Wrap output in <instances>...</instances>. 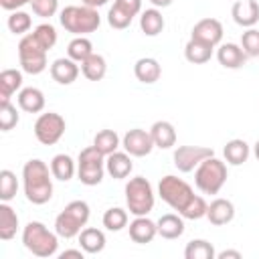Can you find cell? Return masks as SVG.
Here are the masks:
<instances>
[{"mask_svg":"<svg viewBox=\"0 0 259 259\" xmlns=\"http://www.w3.org/2000/svg\"><path fill=\"white\" fill-rule=\"evenodd\" d=\"M158 194L160 198L174 210H178V214L190 204V200L196 196L192 186L188 182H184L182 178L174 176V174H168L160 180L158 184Z\"/></svg>","mask_w":259,"mask_h":259,"instance_id":"52a82bcc","label":"cell"},{"mask_svg":"<svg viewBox=\"0 0 259 259\" xmlns=\"http://www.w3.org/2000/svg\"><path fill=\"white\" fill-rule=\"evenodd\" d=\"M229 178L227 164L214 156L202 160L194 170V184L202 194H219Z\"/></svg>","mask_w":259,"mask_h":259,"instance_id":"5b68a950","label":"cell"},{"mask_svg":"<svg viewBox=\"0 0 259 259\" xmlns=\"http://www.w3.org/2000/svg\"><path fill=\"white\" fill-rule=\"evenodd\" d=\"M253 154H255V158L259 160V140L255 142V146H253Z\"/></svg>","mask_w":259,"mask_h":259,"instance_id":"f907efd6","label":"cell"},{"mask_svg":"<svg viewBox=\"0 0 259 259\" xmlns=\"http://www.w3.org/2000/svg\"><path fill=\"white\" fill-rule=\"evenodd\" d=\"M105 235L103 231L95 229V227H85L81 233H79V247L89 253V255H97L105 249Z\"/></svg>","mask_w":259,"mask_h":259,"instance_id":"cb8c5ba5","label":"cell"},{"mask_svg":"<svg viewBox=\"0 0 259 259\" xmlns=\"http://www.w3.org/2000/svg\"><path fill=\"white\" fill-rule=\"evenodd\" d=\"M113 4L132 16H138L142 12V0H113Z\"/></svg>","mask_w":259,"mask_h":259,"instance_id":"ee69618b","label":"cell"},{"mask_svg":"<svg viewBox=\"0 0 259 259\" xmlns=\"http://www.w3.org/2000/svg\"><path fill=\"white\" fill-rule=\"evenodd\" d=\"M85 6H91V8H101V6H105L109 0H81Z\"/></svg>","mask_w":259,"mask_h":259,"instance_id":"c3c4849f","label":"cell"},{"mask_svg":"<svg viewBox=\"0 0 259 259\" xmlns=\"http://www.w3.org/2000/svg\"><path fill=\"white\" fill-rule=\"evenodd\" d=\"M18 190V180L16 174L12 170H0V200L2 202H10L16 196Z\"/></svg>","mask_w":259,"mask_h":259,"instance_id":"8d00e7d4","label":"cell"},{"mask_svg":"<svg viewBox=\"0 0 259 259\" xmlns=\"http://www.w3.org/2000/svg\"><path fill=\"white\" fill-rule=\"evenodd\" d=\"M53 172L42 160L32 158L22 166L24 196L32 204H47L53 198Z\"/></svg>","mask_w":259,"mask_h":259,"instance_id":"6da1fadb","label":"cell"},{"mask_svg":"<svg viewBox=\"0 0 259 259\" xmlns=\"http://www.w3.org/2000/svg\"><path fill=\"white\" fill-rule=\"evenodd\" d=\"M150 136L154 140V146L160 148V150H168V148L176 146V130L166 119L154 121L152 127H150Z\"/></svg>","mask_w":259,"mask_h":259,"instance_id":"7402d4cb","label":"cell"},{"mask_svg":"<svg viewBox=\"0 0 259 259\" xmlns=\"http://www.w3.org/2000/svg\"><path fill=\"white\" fill-rule=\"evenodd\" d=\"M32 12L40 18H51L59 10V0H32L30 2Z\"/></svg>","mask_w":259,"mask_h":259,"instance_id":"7bdbcfd3","label":"cell"},{"mask_svg":"<svg viewBox=\"0 0 259 259\" xmlns=\"http://www.w3.org/2000/svg\"><path fill=\"white\" fill-rule=\"evenodd\" d=\"M206 208H208V204H206V200L202 198V196H194L192 200H190V204L180 212L184 219H190V221H198V219H202V217H206Z\"/></svg>","mask_w":259,"mask_h":259,"instance_id":"b9f144b4","label":"cell"},{"mask_svg":"<svg viewBox=\"0 0 259 259\" xmlns=\"http://www.w3.org/2000/svg\"><path fill=\"white\" fill-rule=\"evenodd\" d=\"M119 144H121V140H119V136L115 134V130H101V132H97L95 138H93V146H95L103 156L113 154V152L119 148Z\"/></svg>","mask_w":259,"mask_h":259,"instance_id":"d6a6232c","label":"cell"},{"mask_svg":"<svg viewBox=\"0 0 259 259\" xmlns=\"http://www.w3.org/2000/svg\"><path fill=\"white\" fill-rule=\"evenodd\" d=\"M79 63L69 59V57H61V59H55L53 65H51V77L53 81H57L59 85H71L73 81H77L79 77Z\"/></svg>","mask_w":259,"mask_h":259,"instance_id":"9a60e30c","label":"cell"},{"mask_svg":"<svg viewBox=\"0 0 259 259\" xmlns=\"http://www.w3.org/2000/svg\"><path fill=\"white\" fill-rule=\"evenodd\" d=\"M101 221H103V227H105L107 231L117 233V231H121V229L127 227L130 217H127V210H125V208L111 206V208H107V210L103 212V219H101Z\"/></svg>","mask_w":259,"mask_h":259,"instance_id":"e575fe53","label":"cell"},{"mask_svg":"<svg viewBox=\"0 0 259 259\" xmlns=\"http://www.w3.org/2000/svg\"><path fill=\"white\" fill-rule=\"evenodd\" d=\"M81 73L89 81H101L105 77V73H107V61H105V57L99 55V53H93L91 57H87L81 63Z\"/></svg>","mask_w":259,"mask_h":259,"instance_id":"f546056e","label":"cell"},{"mask_svg":"<svg viewBox=\"0 0 259 259\" xmlns=\"http://www.w3.org/2000/svg\"><path fill=\"white\" fill-rule=\"evenodd\" d=\"M164 26H166V22L158 8H148L140 14V28L146 36H158L164 30Z\"/></svg>","mask_w":259,"mask_h":259,"instance_id":"f1b7e54d","label":"cell"},{"mask_svg":"<svg viewBox=\"0 0 259 259\" xmlns=\"http://www.w3.org/2000/svg\"><path fill=\"white\" fill-rule=\"evenodd\" d=\"M121 146L134 158H144V156H148L156 148L154 140L150 136V130H142V127L127 130L123 134V138H121Z\"/></svg>","mask_w":259,"mask_h":259,"instance_id":"7c38bea8","label":"cell"},{"mask_svg":"<svg viewBox=\"0 0 259 259\" xmlns=\"http://www.w3.org/2000/svg\"><path fill=\"white\" fill-rule=\"evenodd\" d=\"M91 208L85 200H71L55 219V231L61 239H73L79 237V233L85 229L89 221Z\"/></svg>","mask_w":259,"mask_h":259,"instance_id":"277c9868","label":"cell"},{"mask_svg":"<svg viewBox=\"0 0 259 259\" xmlns=\"http://www.w3.org/2000/svg\"><path fill=\"white\" fill-rule=\"evenodd\" d=\"M65 130H67L65 117L55 111L40 113L34 121V138L42 146H55L65 136Z\"/></svg>","mask_w":259,"mask_h":259,"instance_id":"30bf717a","label":"cell"},{"mask_svg":"<svg viewBox=\"0 0 259 259\" xmlns=\"http://www.w3.org/2000/svg\"><path fill=\"white\" fill-rule=\"evenodd\" d=\"M190 38H196V40H202V42H206L210 47H217L223 40V24H221V20H217V18L198 20L192 26Z\"/></svg>","mask_w":259,"mask_h":259,"instance_id":"4fadbf2b","label":"cell"},{"mask_svg":"<svg viewBox=\"0 0 259 259\" xmlns=\"http://www.w3.org/2000/svg\"><path fill=\"white\" fill-rule=\"evenodd\" d=\"M241 251H235V249H225L221 253H217V259H241Z\"/></svg>","mask_w":259,"mask_h":259,"instance_id":"bcb514c9","label":"cell"},{"mask_svg":"<svg viewBox=\"0 0 259 259\" xmlns=\"http://www.w3.org/2000/svg\"><path fill=\"white\" fill-rule=\"evenodd\" d=\"M210 156H214V152H212V148H206V146H178L174 150L172 160H174V166L178 168V172L186 174V172L196 170V166Z\"/></svg>","mask_w":259,"mask_h":259,"instance_id":"8fae6325","label":"cell"},{"mask_svg":"<svg viewBox=\"0 0 259 259\" xmlns=\"http://www.w3.org/2000/svg\"><path fill=\"white\" fill-rule=\"evenodd\" d=\"M156 225H158V235H160L162 239H168V241L178 239V237H182V233H184V217H182V214L166 212V214H162V217L156 221Z\"/></svg>","mask_w":259,"mask_h":259,"instance_id":"603a6c76","label":"cell"},{"mask_svg":"<svg viewBox=\"0 0 259 259\" xmlns=\"http://www.w3.org/2000/svg\"><path fill=\"white\" fill-rule=\"evenodd\" d=\"M217 59L225 69H241L247 61V55L237 42H223L217 51Z\"/></svg>","mask_w":259,"mask_h":259,"instance_id":"d6986e66","label":"cell"},{"mask_svg":"<svg viewBox=\"0 0 259 259\" xmlns=\"http://www.w3.org/2000/svg\"><path fill=\"white\" fill-rule=\"evenodd\" d=\"M241 47H243L247 57H259V30L247 28L241 34Z\"/></svg>","mask_w":259,"mask_h":259,"instance_id":"60d3db41","label":"cell"},{"mask_svg":"<svg viewBox=\"0 0 259 259\" xmlns=\"http://www.w3.org/2000/svg\"><path fill=\"white\" fill-rule=\"evenodd\" d=\"M20 115L16 111V105H12L10 101L0 103V130L2 132H10L12 127H16Z\"/></svg>","mask_w":259,"mask_h":259,"instance_id":"f35d334b","label":"cell"},{"mask_svg":"<svg viewBox=\"0 0 259 259\" xmlns=\"http://www.w3.org/2000/svg\"><path fill=\"white\" fill-rule=\"evenodd\" d=\"M127 231H130V239L134 243L146 245V243H152L154 237L158 235V225L152 219H148V214H144V217H136L130 223Z\"/></svg>","mask_w":259,"mask_h":259,"instance_id":"2e32d148","label":"cell"},{"mask_svg":"<svg viewBox=\"0 0 259 259\" xmlns=\"http://www.w3.org/2000/svg\"><path fill=\"white\" fill-rule=\"evenodd\" d=\"M223 154H225L227 164H231V166H241V164L247 162L251 150H249V144H247L245 140L235 138V140H229V142L225 144Z\"/></svg>","mask_w":259,"mask_h":259,"instance_id":"484cf974","label":"cell"},{"mask_svg":"<svg viewBox=\"0 0 259 259\" xmlns=\"http://www.w3.org/2000/svg\"><path fill=\"white\" fill-rule=\"evenodd\" d=\"M206 219L214 227H223L235 219V204L227 198H214L206 208Z\"/></svg>","mask_w":259,"mask_h":259,"instance_id":"ac0fdd59","label":"cell"},{"mask_svg":"<svg viewBox=\"0 0 259 259\" xmlns=\"http://www.w3.org/2000/svg\"><path fill=\"white\" fill-rule=\"evenodd\" d=\"M212 49H214V47H210V45H206V42H202V40L190 38V40L184 45V57H186V61L192 63V65H204V63L210 61Z\"/></svg>","mask_w":259,"mask_h":259,"instance_id":"4316f807","label":"cell"},{"mask_svg":"<svg viewBox=\"0 0 259 259\" xmlns=\"http://www.w3.org/2000/svg\"><path fill=\"white\" fill-rule=\"evenodd\" d=\"M47 49L38 45V40L32 36V32L24 34L18 42V61L20 69L28 75H40L47 69Z\"/></svg>","mask_w":259,"mask_h":259,"instance_id":"9c48e42d","label":"cell"},{"mask_svg":"<svg viewBox=\"0 0 259 259\" xmlns=\"http://www.w3.org/2000/svg\"><path fill=\"white\" fill-rule=\"evenodd\" d=\"M134 75L140 83H146V85H152L160 79L162 75V67L160 63L154 59V57H142L136 61L134 65Z\"/></svg>","mask_w":259,"mask_h":259,"instance_id":"ffe728a7","label":"cell"},{"mask_svg":"<svg viewBox=\"0 0 259 259\" xmlns=\"http://www.w3.org/2000/svg\"><path fill=\"white\" fill-rule=\"evenodd\" d=\"M134 170V162H132V156L127 152H113L109 156H105V172L115 178V180H123L132 174Z\"/></svg>","mask_w":259,"mask_h":259,"instance_id":"e0dca14e","label":"cell"},{"mask_svg":"<svg viewBox=\"0 0 259 259\" xmlns=\"http://www.w3.org/2000/svg\"><path fill=\"white\" fill-rule=\"evenodd\" d=\"M132 20H134V16L127 14L125 10L117 8L115 4H113V6L109 8V12H107V22H109V26L115 28V30H123V28H127V26L132 24Z\"/></svg>","mask_w":259,"mask_h":259,"instance_id":"ab89813d","label":"cell"},{"mask_svg":"<svg viewBox=\"0 0 259 259\" xmlns=\"http://www.w3.org/2000/svg\"><path fill=\"white\" fill-rule=\"evenodd\" d=\"M32 36L38 40V45L47 51H51L55 45H57V28L51 24V22H42L38 26H34L32 30Z\"/></svg>","mask_w":259,"mask_h":259,"instance_id":"74e56055","label":"cell"},{"mask_svg":"<svg viewBox=\"0 0 259 259\" xmlns=\"http://www.w3.org/2000/svg\"><path fill=\"white\" fill-rule=\"evenodd\" d=\"M184 257L186 259H214L217 251H214L212 243H208L204 239H192L184 249Z\"/></svg>","mask_w":259,"mask_h":259,"instance_id":"836d02e7","label":"cell"},{"mask_svg":"<svg viewBox=\"0 0 259 259\" xmlns=\"http://www.w3.org/2000/svg\"><path fill=\"white\" fill-rule=\"evenodd\" d=\"M18 107L26 113H40L45 109V93L38 87H24L18 91Z\"/></svg>","mask_w":259,"mask_h":259,"instance_id":"44dd1931","label":"cell"},{"mask_svg":"<svg viewBox=\"0 0 259 259\" xmlns=\"http://www.w3.org/2000/svg\"><path fill=\"white\" fill-rule=\"evenodd\" d=\"M83 255H85V251L79 247V249H67V251H63L59 257H61V259H67V257H77V259H83Z\"/></svg>","mask_w":259,"mask_h":259,"instance_id":"7dc6e473","label":"cell"},{"mask_svg":"<svg viewBox=\"0 0 259 259\" xmlns=\"http://www.w3.org/2000/svg\"><path fill=\"white\" fill-rule=\"evenodd\" d=\"M22 245L36 257H53L59 249V235L57 231L47 229L40 221H30L22 229Z\"/></svg>","mask_w":259,"mask_h":259,"instance_id":"3957f363","label":"cell"},{"mask_svg":"<svg viewBox=\"0 0 259 259\" xmlns=\"http://www.w3.org/2000/svg\"><path fill=\"white\" fill-rule=\"evenodd\" d=\"M51 172L57 180L61 182H69L75 174H77V162L69 156V154H57L51 160Z\"/></svg>","mask_w":259,"mask_h":259,"instance_id":"83f0119b","label":"cell"},{"mask_svg":"<svg viewBox=\"0 0 259 259\" xmlns=\"http://www.w3.org/2000/svg\"><path fill=\"white\" fill-rule=\"evenodd\" d=\"M150 2H152L154 8H166V6H170L174 0H150Z\"/></svg>","mask_w":259,"mask_h":259,"instance_id":"681fc988","label":"cell"},{"mask_svg":"<svg viewBox=\"0 0 259 259\" xmlns=\"http://www.w3.org/2000/svg\"><path fill=\"white\" fill-rule=\"evenodd\" d=\"M156 196H154V188L150 184L148 178L144 176H134L127 180L125 184V204L127 210L134 217H144L154 208Z\"/></svg>","mask_w":259,"mask_h":259,"instance_id":"8992f818","label":"cell"},{"mask_svg":"<svg viewBox=\"0 0 259 259\" xmlns=\"http://www.w3.org/2000/svg\"><path fill=\"white\" fill-rule=\"evenodd\" d=\"M32 0H0V6L4 8V10H8V12H14V10H20L22 6H26V4H30Z\"/></svg>","mask_w":259,"mask_h":259,"instance_id":"f6af8a7d","label":"cell"},{"mask_svg":"<svg viewBox=\"0 0 259 259\" xmlns=\"http://www.w3.org/2000/svg\"><path fill=\"white\" fill-rule=\"evenodd\" d=\"M59 22L67 32H71L75 36H85V34L95 32L99 28L101 16H99L97 8H91L85 4H81V6L71 4V6H65L61 10Z\"/></svg>","mask_w":259,"mask_h":259,"instance_id":"7a4b0ae2","label":"cell"},{"mask_svg":"<svg viewBox=\"0 0 259 259\" xmlns=\"http://www.w3.org/2000/svg\"><path fill=\"white\" fill-rule=\"evenodd\" d=\"M105 174V156L95 148L87 146L77 158V178L85 186H97Z\"/></svg>","mask_w":259,"mask_h":259,"instance_id":"ba28073f","label":"cell"},{"mask_svg":"<svg viewBox=\"0 0 259 259\" xmlns=\"http://www.w3.org/2000/svg\"><path fill=\"white\" fill-rule=\"evenodd\" d=\"M93 55V42L87 38V36H75L69 45H67V57L77 61L79 65Z\"/></svg>","mask_w":259,"mask_h":259,"instance_id":"1f68e13d","label":"cell"},{"mask_svg":"<svg viewBox=\"0 0 259 259\" xmlns=\"http://www.w3.org/2000/svg\"><path fill=\"white\" fill-rule=\"evenodd\" d=\"M6 24H8V30L12 34H22L24 36L30 30V26H32V18L24 10H14V12H10Z\"/></svg>","mask_w":259,"mask_h":259,"instance_id":"d590c367","label":"cell"},{"mask_svg":"<svg viewBox=\"0 0 259 259\" xmlns=\"http://www.w3.org/2000/svg\"><path fill=\"white\" fill-rule=\"evenodd\" d=\"M233 20L243 28H253L259 22V4L257 0H237L231 8Z\"/></svg>","mask_w":259,"mask_h":259,"instance_id":"5bb4252c","label":"cell"},{"mask_svg":"<svg viewBox=\"0 0 259 259\" xmlns=\"http://www.w3.org/2000/svg\"><path fill=\"white\" fill-rule=\"evenodd\" d=\"M22 87V71L4 69L0 73V103L10 101V97Z\"/></svg>","mask_w":259,"mask_h":259,"instance_id":"d4e9b609","label":"cell"},{"mask_svg":"<svg viewBox=\"0 0 259 259\" xmlns=\"http://www.w3.org/2000/svg\"><path fill=\"white\" fill-rule=\"evenodd\" d=\"M16 231H18V214L8 202H2L0 204V239L10 241L16 235Z\"/></svg>","mask_w":259,"mask_h":259,"instance_id":"4dcf8cb0","label":"cell"}]
</instances>
